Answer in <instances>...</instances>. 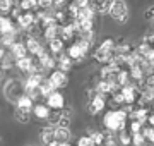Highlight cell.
<instances>
[{"mask_svg": "<svg viewBox=\"0 0 154 146\" xmlns=\"http://www.w3.org/2000/svg\"><path fill=\"white\" fill-rule=\"evenodd\" d=\"M127 117H128L127 110H110L103 119V124L108 132H116V131L122 132V131H125Z\"/></svg>", "mask_w": 154, "mask_h": 146, "instance_id": "1", "label": "cell"}, {"mask_svg": "<svg viewBox=\"0 0 154 146\" xmlns=\"http://www.w3.org/2000/svg\"><path fill=\"white\" fill-rule=\"evenodd\" d=\"M89 46H91V45H89L88 41H84V40L77 38L75 43H74L72 46H69V50H67V55L72 59V62H74V60H75V62H81L84 57L88 55Z\"/></svg>", "mask_w": 154, "mask_h": 146, "instance_id": "2", "label": "cell"}, {"mask_svg": "<svg viewBox=\"0 0 154 146\" xmlns=\"http://www.w3.org/2000/svg\"><path fill=\"white\" fill-rule=\"evenodd\" d=\"M110 16L118 21V23H125L127 16H128V7H127L125 0H115L110 9Z\"/></svg>", "mask_w": 154, "mask_h": 146, "instance_id": "3", "label": "cell"}, {"mask_svg": "<svg viewBox=\"0 0 154 146\" xmlns=\"http://www.w3.org/2000/svg\"><path fill=\"white\" fill-rule=\"evenodd\" d=\"M46 107L50 110H63L65 108V98L60 91H53L50 96H46Z\"/></svg>", "mask_w": 154, "mask_h": 146, "instance_id": "4", "label": "cell"}, {"mask_svg": "<svg viewBox=\"0 0 154 146\" xmlns=\"http://www.w3.org/2000/svg\"><path fill=\"white\" fill-rule=\"evenodd\" d=\"M50 83L53 84V88H55L57 91H58V88H65L67 84H69V78H67L65 72H62V71H53V72L50 74Z\"/></svg>", "mask_w": 154, "mask_h": 146, "instance_id": "5", "label": "cell"}, {"mask_svg": "<svg viewBox=\"0 0 154 146\" xmlns=\"http://www.w3.org/2000/svg\"><path fill=\"white\" fill-rule=\"evenodd\" d=\"M113 2L115 0H89V7L93 9L94 14H105V12H110Z\"/></svg>", "mask_w": 154, "mask_h": 146, "instance_id": "6", "label": "cell"}, {"mask_svg": "<svg viewBox=\"0 0 154 146\" xmlns=\"http://www.w3.org/2000/svg\"><path fill=\"white\" fill-rule=\"evenodd\" d=\"M149 115H151V110H149L147 107H139V108H135V110H130V112H128V119H130L132 122H140L142 125L149 119Z\"/></svg>", "mask_w": 154, "mask_h": 146, "instance_id": "7", "label": "cell"}, {"mask_svg": "<svg viewBox=\"0 0 154 146\" xmlns=\"http://www.w3.org/2000/svg\"><path fill=\"white\" fill-rule=\"evenodd\" d=\"M36 21H38V19H36V16H34L33 12H26V14H21V16L17 17V24H19V28L28 29V31L34 26Z\"/></svg>", "mask_w": 154, "mask_h": 146, "instance_id": "8", "label": "cell"}, {"mask_svg": "<svg viewBox=\"0 0 154 146\" xmlns=\"http://www.w3.org/2000/svg\"><path fill=\"white\" fill-rule=\"evenodd\" d=\"M105 96L103 95H98L94 100H91L88 103V112L91 113V115H96V113H99L103 108H105Z\"/></svg>", "mask_w": 154, "mask_h": 146, "instance_id": "9", "label": "cell"}, {"mask_svg": "<svg viewBox=\"0 0 154 146\" xmlns=\"http://www.w3.org/2000/svg\"><path fill=\"white\" fill-rule=\"evenodd\" d=\"M36 60H38V64L41 65V69H53V67H57V60L50 55V53H46V50L41 52V53L36 57Z\"/></svg>", "mask_w": 154, "mask_h": 146, "instance_id": "10", "label": "cell"}, {"mask_svg": "<svg viewBox=\"0 0 154 146\" xmlns=\"http://www.w3.org/2000/svg\"><path fill=\"white\" fill-rule=\"evenodd\" d=\"M113 57H115L113 52L103 50V48H98V50L94 52V60H98L99 64H103V65H110L111 60H113Z\"/></svg>", "mask_w": 154, "mask_h": 146, "instance_id": "11", "label": "cell"}, {"mask_svg": "<svg viewBox=\"0 0 154 146\" xmlns=\"http://www.w3.org/2000/svg\"><path fill=\"white\" fill-rule=\"evenodd\" d=\"M0 33L2 34H17L16 24L12 23L11 17H0Z\"/></svg>", "mask_w": 154, "mask_h": 146, "instance_id": "12", "label": "cell"}, {"mask_svg": "<svg viewBox=\"0 0 154 146\" xmlns=\"http://www.w3.org/2000/svg\"><path fill=\"white\" fill-rule=\"evenodd\" d=\"M24 45H26V48H28L29 53H31V55H34V57H38L39 53H41V52L45 50L43 46H41V43H39V41H38L36 38H33V36H29L28 41H26Z\"/></svg>", "mask_w": 154, "mask_h": 146, "instance_id": "13", "label": "cell"}, {"mask_svg": "<svg viewBox=\"0 0 154 146\" xmlns=\"http://www.w3.org/2000/svg\"><path fill=\"white\" fill-rule=\"evenodd\" d=\"M72 64H74V62H72L70 57L67 55V53H62V55L58 57V60H57V67H58V71L67 74L72 69Z\"/></svg>", "mask_w": 154, "mask_h": 146, "instance_id": "14", "label": "cell"}, {"mask_svg": "<svg viewBox=\"0 0 154 146\" xmlns=\"http://www.w3.org/2000/svg\"><path fill=\"white\" fill-rule=\"evenodd\" d=\"M33 117V108H21V107H16V119L19 120L21 124H28Z\"/></svg>", "mask_w": 154, "mask_h": 146, "instance_id": "15", "label": "cell"}, {"mask_svg": "<svg viewBox=\"0 0 154 146\" xmlns=\"http://www.w3.org/2000/svg\"><path fill=\"white\" fill-rule=\"evenodd\" d=\"M50 110L46 105H43V103H36L33 107V115L36 119H41V120H48V115H50Z\"/></svg>", "mask_w": 154, "mask_h": 146, "instance_id": "16", "label": "cell"}, {"mask_svg": "<svg viewBox=\"0 0 154 146\" xmlns=\"http://www.w3.org/2000/svg\"><path fill=\"white\" fill-rule=\"evenodd\" d=\"M39 138H41L43 143H46V146H48L50 143H53V141H55V127H51V125L43 127L41 132H39Z\"/></svg>", "mask_w": 154, "mask_h": 146, "instance_id": "17", "label": "cell"}, {"mask_svg": "<svg viewBox=\"0 0 154 146\" xmlns=\"http://www.w3.org/2000/svg\"><path fill=\"white\" fill-rule=\"evenodd\" d=\"M75 34H79V29H77L75 23H69L63 26L62 29V40H72Z\"/></svg>", "mask_w": 154, "mask_h": 146, "instance_id": "18", "label": "cell"}, {"mask_svg": "<svg viewBox=\"0 0 154 146\" xmlns=\"http://www.w3.org/2000/svg\"><path fill=\"white\" fill-rule=\"evenodd\" d=\"M11 53L14 55V59H16V62H17L19 59H24V57H26V53H28V48H26V45H24V43L17 41L16 45L11 48Z\"/></svg>", "mask_w": 154, "mask_h": 146, "instance_id": "19", "label": "cell"}, {"mask_svg": "<svg viewBox=\"0 0 154 146\" xmlns=\"http://www.w3.org/2000/svg\"><path fill=\"white\" fill-rule=\"evenodd\" d=\"M96 90H98L99 95H103V96H105V95H111V93L115 91V88L111 86L110 81H103V79H101V81L98 83V86H96Z\"/></svg>", "mask_w": 154, "mask_h": 146, "instance_id": "20", "label": "cell"}, {"mask_svg": "<svg viewBox=\"0 0 154 146\" xmlns=\"http://www.w3.org/2000/svg\"><path fill=\"white\" fill-rule=\"evenodd\" d=\"M69 139H70V131L55 127V141L57 143H69Z\"/></svg>", "mask_w": 154, "mask_h": 146, "instance_id": "21", "label": "cell"}, {"mask_svg": "<svg viewBox=\"0 0 154 146\" xmlns=\"http://www.w3.org/2000/svg\"><path fill=\"white\" fill-rule=\"evenodd\" d=\"M53 91H57V90L53 88V84L50 83V79L45 78V81L41 83V86H39V95L41 96H50Z\"/></svg>", "mask_w": 154, "mask_h": 146, "instance_id": "22", "label": "cell"}, {"mask_svg": "<svg viewBox=\"0 0 154 146\" xmlns=\"http://www.w3.org/2000/svg\"><path fill=\"white\" fill-rule=\"evenodd\" d=\"M50 50H51V53L62 55V52H63V40H62V38L51 40V41H50Z\"/></svg>", "mask_w": 154, "mask_h": 146, "instance_id": "23", "label": "cell"}, {"mask_svg": "<svg viewBox=\"0 0 154 146\" xmlns=\"http://www.w3.org/2000/svg\"><path fill=\"white\" fill-rule=\"evenodd\" d=\"M60 119H62V110H51L48 115V124L51 127H57L58 122H60Z\"/></svg>", "mask_w": 154, "mask_h": 146, "instance_id": "24", "label": "cell"}, {"mask_svg": "<svg viewBox=\"0 0 154 146\" xmlns=\"http://www.w3.org/2000/svg\"><path fill=\"white\" fill-rule=\"evenodd\" d=\"M16 107H21V108H33V100H31L28 95H22L21 98L17 100Z\"/></svg>", "mask_w": 154, "mask_h": 146, "instance_id": "25", "label": "cell"}, {"mask_svg": "<svg viewBox=\"0 0 154 146\" xmlns=\"http://www.w3.org/2000/svg\"><path fill=\"white\" fill-rule=\"evenodd\" d=\"M38 7V0H21V4H19V9L22 11H33Z\"/></svg>", "mask_w": 154, "mask_h": 146, "instance_id": "26", "label": "cell"}, {"mask_svg": "<svg viewBox=\"0 0 154 146\" xmlns=\"http://www.w3.org/2000/svg\"><path fill=\"white\" fill-rule=\"evenodd\" d=\"M132 143H134V146H147V139H146V136L142 132L132 136Z\"/></svg>", "mask_w": 154, "mask_h": 146, "instance_id": "27", "label": "cell"}, {"mask_svg": "<svg viewBox=\"0 0 154 146\" xmlns=\"http://www.w3.org/2000/svg\"><path fill=\"white\" fill-rule=\"evenodd\" d=\"M12 5H14V2L12 0H0V14H4V12H9L12 11Z\"/></svg>", "mask_w": 154, "mask_h": 146, "instance_id": "28", "label": "cell"}, {"mask_svg": "<svg viewBox=\"0 0 154 146\" xmlns=\"http://www.w3.org/2000/svg\"><path fill=\"white\" fill-rule=\"evenodd\" d=\"M142 134L146 136V139H147L149 143H152L154 144V127H144Z\"/></svg>", "mask_w": 154, "mask_h": 146, "instance_id": "29", "label": "cell"}, {"mask_svg": "<svg viewBox=\"0 0 154 146\" xmlns=\"http://www.w3.org/2000/svg\"><path fill=\"white\" fill-rule=\"evenodd\" d=\"M57 127H60V129H70V117H63V115H62L60 122H58Z\"/></svg>", "mask_w": 154, "mask_h": 146, "instance_id": "30", "label": "cell"}, {"mask_svg": "<svg viewBox=\"0 0 154 146\" xmlns=\"http://www.w3.org/2000/svg\"><path fill=\"white\" fill-rule=\"evenodd\" d=\"M120 143L122 144H128V143H132V136L128 134L127 131H122L120 132Z\"/></svg>", "mask_w": 154, "mask_h": 146, "instance_id": "31", "label": "cell"}, {"mask_svg": "<svg viewBox=\"0 0 154 146\" xmlns=\"http://www.w3.org/2000/svg\"><path fill=\"white\" fill-rule=\"evenodd\" d=\"M38 7H41V9H50V7H53V0H38Z\"/></svg>", "mask_w": 154, "mask_h": 146, "instance_id": "32", "label": "cell"}, {"mask_svg": "<svg viewBox=\"0 0 154 146\" xmlns=\"http://www.w3.org/2000/svg\"><path fill=\"white\" fill-rule=\"evenodd\" d=\"M144 43H147V45L154 50V33L152 34H147V36L144 38Z\"/></svg>", "mask_w": 154, "mask_h": 146, "instance_id": "33", "label": "cell"}, {"mask_svg": "<svg viewBox=\"0 0 154 146\" xmlns=\"http://www.w3.org/2000/svg\"><path fill=\"white\" fill-rule=\"evenodd\" d=\"M146 19H149V21H154V5L149 7L147 11H146Z\"/></svg>", "mask_w": 154, "mask_h": 146, "instance_id": "34", "label": "cell"}, {"mask_svg": "<svg viewBox=\"0 0 154 146\" xmlns=\"http://www.w3.org/2000/svg\"><path fill=\"white\" fill-rule=\"evenodd\" d=\"M149 124H151V127H154V112H151V115H149Z\"/></svg>", "mask_w": 154, "mask_h": 146, "instance_id": "35", "label": "cell"}, {"mask_svg": "<svg viewBox=\"0 0 154 146\" xmlns=\"http://www.w3.org/2000/svg\"><path fill=\"white\" fill-rule=\"evenodd\" d=\"M4 57H5V48H0V62L4 60Z\"/></svg>", "mask_w": 154, "mask_h": 146, "instance_id": "36", "label": "cell"}, {"mask_svg": "<svg viewBox=\"0 0 154 146\" xmlns=\"http://www.w3.org/2000/svg\"><path fill=\"white\" fill-rule=\"evenodd\" d=\"M151 74H154V64L151 65Z\"/></svg>", "mask_w": 154, "mask_h": 146, "instance_id": "37", "label": "cell"}, {"mask_svg": "<svg viewBox=\"0 0 154 146\" xmlns=\"http://www.w3.org/2000/svg\"><path fill=\"white\" fill-rule=\"evenodd\" d=\"M12 2H17V0H12Z\"/></svg>", "mask_w": 154, "mask_h": 146, "instance_id": "38", "label": "cell"}, {"mask_svg": "<svg viewBox=\"0 0 154 146\" xmlns=\"http://www.w3.org/2000/svg\"><path fill=\"white\" fill-rule=\"evenodd\" d=\"M0 71H2V65H0Z\"/></svg>", "mask_w": 154, "mask_h": 146, "instance_id": "39", "label": "cell"}]
</instances>
